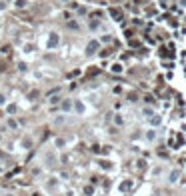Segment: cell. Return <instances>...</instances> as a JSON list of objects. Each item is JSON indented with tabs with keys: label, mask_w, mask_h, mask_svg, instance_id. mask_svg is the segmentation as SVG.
<instances>
[{
	"label": "cell",
	"mask_w": 186,
	"mask_h": 196,
	"mask_svg": "<svg viewBox=\"0 0 186 196\" xmlns=\"http://www.w3.org/2000/svg\"><path fill=\"white\" fill-rule=\"evenodd\" d=\"M62 20H72V14H70L68 10H64L62 12Z\"/></svg>",
	"instance_id": "obj_24"
},
{
	"label": "cell",
	"mask_w": 186,
	"mask_h": 196,
	"mask_svg": "<svg viewBox=\"0 0 186 196\" xmlns=\"http://www.w3.org/2000/svg\"><path fill=\"white\" fill-rule=\"evenodd\" d=\"M2 10H6V2H2V0H0V12Z\"/></svg>",
	"instance_id": "obj_27"
},
{
	"label": "cell",
	"mask_w": 186,
	"mask_h": 196,
	"mask_svg": "<svg viewBox=\"0 0 186 196\" xmlns=\"http://www.w3.org/2000/svg\"><path fill=\"white\" fill-rule=\"evenodd\" d=\"M100 166H102L104 170H110V168H112V164L108 162V160H100Z\"/></svg>",
	"instance_id": "obj_22"
},
{
	"label": "cell",
	"mask_w": 186,
	"mask_h": 196,
	"mask_svg": "<svg viewBox=\"0 0 186 196\" xmlns=\"http://www.w3.org/2000/svg\"><path fill=\"white\" fill-rule=\"evenodd\" d=\"M60 110H62L64 114H70V112H72V98H62Z\"/></svg>",
	"instance_id": "obj_8"
},
{
	"label": "cell",
	"mask_w": 186,
	"mask_h": 196,
	"mask_svg": "<svg viewBox=\"0 0 186 196\" xmlns=\"http://www.w3.org/2000/svg\"><path fill=\"white\" fill-rule=\"evenodd\" d=\"M110 72L112 74H122L124 72V64L122 62H114V64H110Z\"/></svg>",
	"instance_id": "obj_10"
},
{
	"label": "cell",
	"mask_w": 186,
	"mask_h": 196,
	"mask_svg": "<svg viewBox=\"0 0 186 196\" xmlns=\"http://www.w3.org/2000/svg\"><path fill=\"white\" fill-rule=\"evenodd\" d=\"M98 40H100V44H108V42H112V36H108V34H106V36H100Z\"/></svg>",
	"instance_id": "obj_20"
},
{
	"label": "cell",
	"mask_w": 186,
	"mask_h": 196,
	"mask_svg": "<svg viewBox=\"0 0 186 196\" xmlns=\"http://www.w3.org/2000/svg\"><path fill=\"white\" fill-rule=\"evenodd\" d=\"M144 140H146V142H156V140H158V130H156V128H146L144 130Z\"/></svg>",
	"instance_id": "obj_5"
},
{
	"label": "cell",
	"mask_w": 186,
	"mask_h": 196,
	"mask_svg": "<svg viewBox=\"0 0 186 196\" xmlns=\"http://www.w3.org/2000/svg\"><path fill=\"white\" fill-rule=\"evenodd\" d=\"M132 188H134V180H132V178H124V180L120 182V186H118L120 192H130Z\"/></svg>",
	"instance_id": "obj_6"
},
{
	"label": "cell",
	"mask_w": 186,
	"mask_h": 196,
	"mask_svg": "<svg viewBox=\"0 0 186 196\" xmlns=\"http://www.w3.org/2000/svg\"><path fill=\"white\" fill-rule=\"evenodd\" d=\"M72 110L76 114H80V116H84L86 110H88V106H86V102H84L82 98H74V100H72Z\"/></svg>",
	"instance_id": "obj_3"
},
{
	"label": "cell",
	"mask_w": 186,
	"mask_h": 196,
	"mask_svg": "<svg viewBox=\"0 0 186 196\" xmlns=\"http://www.w3.org/2000/svg\"><path fill=\"white\" fill-rule=\"evenodd\" d=\"M6 110H8V114L12 116V114L16 112V104H6Z\"/></svg>",
	"instance_id": "obj_23"
},
{
	"label": "cell",
	"mask_w": 186,
	"mask_h": 196,
	"mask_svg": "<svg viewBox=\"0 0 186 196\" xmlns=\"http://www.w3.org/2000/svg\"><path fill=\"white\" fill-rule=\"evenodd\" d=\"M64 2H68V0H64Z\"/></svg>",
	"instance_id": "obj_29"
},
{
	"label": "cell",
	"mask_w": 186,
	"mask_h": 196,
	"mask_svg": "<svg viewBox=\"0 0 186 196\" xmlns=\"http://www.w3.org/2000/svg\"><path fill=\"white\" fill-rule=\"evenodd\" d=\"M112 122H114L116 126H124V116H122L120 112H116V114L112 116Z\"/></svg>",
	"instance_id": "obj_11"
},
{
	"label": "cell",
	"mask_w": 186,
	"mask_h": 196,
	"mask_svg": "<svg viewBox=\"0 0 186 196\" xmlns=\"http://www.w3.org/2000/svg\"><path fill=\"white\" fill-rule=\"evenodd\" d=\"M6 104H8L6 94H4V92H0V108H2V106H6Z\"/></svg>",
	"instance_id": "obj_19"
},
{
	"label": "cell",
	"mask_w": 186,
	"mask_h": 196,
	"mask_svg": "<svg viewBox=\"0 0 186 196\" xmlns=\"http://www.w3.org/2000/svg\"><path fill=\"white\" fill-rule=\"evenodd\" d=\"M146 120H148V126H150V128H158V126L160 124H162V116H160V114H152V116L150 118H146Z\"/></svg>",
	"instance_id": "obj_7"
},
{
	"label": "cell",
	"mask_w": 186,
	"mask_h": 196,
	"mask_svg": "<svg viewBox=\"0 0 186 196\" xmlns=\"http://www.w3.org/2000/svg\"><path fill=\"white\" fill-rule=\"evenodd\" d=\"M180 176H182V172H180V168H172L170 172H168V176H166V182H168V184H170V186H174V184H178Z\"/></svg>",
	"instance_id": "obj_4"
},
{
	"label": "cell",
	"mask_w": 186,
	"mask_h": 196,
	"mask_svg": "<svg viewBox=\"0 0 186 196\" xmlns=\"http://www.w3.org/2000/svg\"><path fill=\"white\" fill-rule=\"evenodd\" d=\"M28 0H14V8H26Z\"/></svg>",
	"instance_id": "obj_16"
},
{
	"label": "cell",
	"mask_w": 186,
	"mask_h": 196,
	"mask_svg": "<svg viewBox=\"0 0 186 196\" xmlns=\"http://www.w3.org/2000/svg\"><path fill=\"white\" fill-rule=\"evenodd\" d=\"M98 26H100V24H98V20H90V28H92V30H96Z\"/></svg>",
	"instance_id": "obj_25"
},
{
	"label": "cell",
	"mask_w": 186,
	"mask_h": 196,
	"mask_svg": "<svg viewBox=\"0 0 186 196\" xmlns=\"http://www.w3.org/2000/svg\"><path fill=\"white\" fill-rule=\"evenodd\" d=\"M100 40L98 38H92V40H88V44H86V48H84V52H86V56H94V54H98L100 52Z\"/></svg>",
	"instance_id": "obj_2"
},
{
	"label": "cell",
	"mask_w": 186,
	"mask_h": 196,
	"mask_svg": "<svg viewBox=\"0 0 186 196\" xmlns=\"http://www.w3.org/2000/svg\"><path fill=\"white\" fill-rule=\"evenodd\" d=\"M54 146H56V148H64L66 146V140L58 136V138H54Z\"/></svg>",
	"instance_id": "obj_14"
},
{
	"label": "cell",
	"mask_w": 186,
	"mask_h": 196,
	"mask_svg": "<svg viewBox=\"0 0 186 196\" xmlns=\"http://www.w3.org/2000/svg\"><path fill=\"white\" fill-rule=\"evenodd\" d=\"M152 114H154V108H150V106H144V108H142V116L144 118H150Z\"/></svg>",
	"instance_id": "obj_13"
},
{
	"label": "cell",
	"mask_w": 186,
	"mask_h": 196,
	"mask_svg": "<svg viewBox=\"0 0 186 196\" xmlns=\"http://www.w3.org/2000/svg\"><path fill=\"white\" fill-rule=\"evenodd\" d=\"M180 6H182V8H186V0H180Z\"/></svg>",
	"instance_id": "obj_28"
},
{
	"label": "cell",
	"mask_w": 186,
	"mask_h": 196,
	"mask_svg": "<svg viewBox=\"0 0 186 196\" xmlns=\"http://www.w3.org/2000/svg\"><path fill=\"white\" fill-rule=\"evenodd\" d=\"M84 194H86V196H92V194H94V186H92V184H88L86 188H84Z\"/></svg>",
	"instance_id": "obj_21"
},
{
	"label": "cell",
	"mask_w": 186,
	"mask_h": 196,
	"mask_svg": "<svg viewBox=\"0 0 186 196\" xmlns=\"http://www.w3.org/2000/svg\"><path fill=\"white\" fill-rule=\"evenodd\" d=\"M22 48H24V54H32L34 52V44H30V42H26Z\"/></svg>",
	"instance_id": "obj_15"
},
{
	"label": "cell",
	"mask_w": 186,
	"mask_h": 196,
	"mask_svg": "<svg viewBox=\"0 0 186 196\" xmlns=\"http://www.w3.org/2000/svg\"><path fill=\"white\" fill-rule=\"evenodd\" d=\"M136 166H138V168H144L146 162H144V160H138V164H136Z\"/></svg>",
	"instance_id": "obj_26"
},
{
	"label": "cell",
	"mask_w": 186,
	"mask_h": 196,
	"mask_svg": "<svg viewBox=\"0 0 186 196\" xmlns=\"http://www.w3.org/2000/svg\"><path fill=\"white\" fill-rule=\"evenodd\" d=\"M22 148H26V150L32 148V140L30 138H22Z\"/></svg>",
	"instance_id": "obj_18"
},
{
	"label": "cell",
	"mask_w": 186,
	"mask_h": 196,
	"mask_svg": "<svg viewBox=\"0 0 186 196\" xmlns=\"http://www.w3.org/2000/svg\"><path fill=\"white\" fill-rule=\"evenodd\" d=\"M38 96H40V92H38V90L28 92V100H38Z\"/></svg>",
	"instance_id": "obj_17"
},
{
	"label": "cell",
	"mask_w": 186,
	"mask_h": 196,
	"mask_svg": "<svg viewBox=\"0 0 186 196\" xmlns=\"http://www.w3.org/2000/svg\"><path fill=\"white\" fill-rule=\"evenodd\" d=\"M60 102H62V96H60V94H52V96H48V104H50V106L60 104Z\"/></svg>",
	"instance_id": "obj_12"
},
{
	"label": "cell",
	"mask_w": 186,
	"mask_h": 196,
	"mask_svg": "<svg viewBox=\"0 0 186 196\" xmlns=\"http://www.w3.org/2000/svg\"><path fill=\"white\" fill-rule=\"evenodd\" d=\"M6 126H8V128H10V130H18V128H20L18 120H16L14 116H8V118H6Z\"/></svg>",
	"instance_id": "obj_9"
},
{
	"label": "cell",
	"mask_w": 186,
	"mask_h": 196,
	"mask_svg": "<svg viewBox=\"0 0 186 196\" xmlns=\"http://www.w3.org/2000/svg\"><path fill=\"white\" fill-rule=\"evenodd\" d=\"M58 44H60V34H58V32H48V34H46V40H44L46 50L58 48Z\"/></svg>",
	"instance_id": "obj_1"
}]
</instances>
